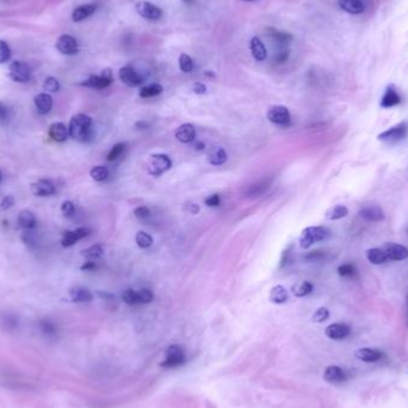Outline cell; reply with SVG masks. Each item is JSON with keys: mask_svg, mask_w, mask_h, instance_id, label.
Returning a JSON list of instances; mask_svg holds the SVG:
<instances>
[{"mask_svg": "<svg viewBox=\"0 0 408 408\" xmlns=\"http://www.w3.org/2000/svg\"><path fill=\"white\" fill-rule=\"evenodd\" d=\"M69 136L79 142H87L92 137V118L85 113H76L68 124Z\"/></svg>", "mask_w": 408, "mask_h": 408, "instance_id": "6da1fadb", "label": "cell"}, {"mask_svg": "<svg viewBox=\"0 0 408 408\" xmlns=\"http://www.w3.org/2000/svg\"><path fill=\"white\" fill-rule=\"evenodd\" d=\"M330 235L331 231L326 227H307L306 229H303L301 235H300V246L303 249H307L314 243L325 241L326 239H328Z\"/></svg>", "mask_w": 408, "mask_h": 408, "instance_id": "7a4b0ae2", "label": "cell"}, {"mask_svg": "<svg viewBox=\"0 0 408 408\" xmlns=\"http://www.w3.org/2000/svg\"><path fill=\"white\" fill-rule=\"evenodd\" d=\"M186 361L185 351L180 345H171L167 347L165 352V358L160 363V365L166 369H173L183 365Z\"/></svg>", "mask_w": 408, "mask_h": 408, "instance_id": "3957f363", "label": "cell"}, {"mask_svg": "<svg viewBox=\"0 0 408 408\" xmlns=\"http://www.w3.org/2000/svg\"><path fill=\"white\" fill-rule=\"evenodd\" d=\"M407 135L408 123L407 122H401V123L396 124V126H394L392 128L385 130L382 134H379L377 138L384 143L394 144L400 142V141L404 140Z\"/></svg>", "mask_w": 408, "mask_h": 408, "instance_id": "277c9868", "label": "cell"}, {"mask_svg": "<svg viewBox=\"0 0 408 408\" xmlns=\"http://www.w3.org/2000/svg\"><path fill=\"white\" fill-rule=\"evenodd\" d=\"M268 120L271 123L276 124L278 127L287 128L291 124V115L287 106L284 105H272L268 110Z\"/></svg>", "mask_w": 408, "mask_h": 408, "instance_id": "5b68a950", "label": "cell"}, {"mask_svg": "<svg viewBox=\"0 0 408 408\" xmlns=\"http://www.w3.org/2000/svg\"><path fill=\"white\" fill-rule=\"evenodd\" d=\"M172 166V160L166 154H153L148 160V173L159 177L169 171Z\"/></svg>", "mask_w": 408, "mask_h": 408, "instance_id": "8992f818", "label": "cell"}, {"mask_svg": "<svg viewBox=\"0 0 408 408\" xmlns=\"http://www.w3.org/2000/svg\"><path fill=\"white\" fill-rule=\"evenodd\" d=\"M112 70L110 68H106L99 75H90L86 80L81 83V85L95 90H103L109 87L112 84Z\"/></svg>", "mask_w": 408, "mask_h": 408, "instance_id": "52a82bcc", "label": "cell"}, {"mask_svg": "<svg viewBox=\"0 0 408 408\" xmlns=\"http://www.w3.org/2000/svg\"><path fill=\"white\" fill-rule=\"evenodd\" d=\"M8 76L16 83H27L30 80L31 76L29 65L22 61H13L8 66Z\"/></svg>", "mask_w": 408, "mask_h": 408, "instance_id": "ba28073f", "label": "cell"}, {"mask_svg": "<svg viewBox=\"0 0 408 408\" xmlns=\"http://www.w3.org/2000/svg\"><path fill=\"white\" fill-rule=\"evenodd\" d=\"M55 47L62 55H75L79 52L78 41L72 35H67V34H64L58 38Z\"/></svg>", "mask_w": 408, "mask_h": 408, "instance_id": "9c48e42d", "label": "cell"}, {"mask_svg": "<svg viewBox=\"0 0 408 408\" xmlns=\"http://www.w3.org/2000/svg\"><path fill=\"white\" fill-rule=\"evenodd\" d=\"M136 12L138 13L143 18L148 19V21H158L163 16V11L161 8L155 6L154 4L148 1H141L136 4Z\"/></svg>", "mask_w": 408, "mask_h": 408, "instance_id": "30bf717a", "label": "cell"}, {"mask_svg": "<svg viewBox=\"0 0 408 408\" xmlns=\"http://www.w3.org/2000/svg\"><path fill=\"white\" fill-rule=\"evenodd\" d=\"M118 76L122 80V83L126 84L127 86L136 87L142 84V78L132 66L122 67L118 72Z\"/></svg>", "mask_w": 408, "mask_h": 408, "instance_id": "8fae6325", "label": "cell"}, {"mask_svg": "<svg viewBox=\"0 0 408 408\" xmlns=\"http://www.w3.org/2000/svg\"><path fill=\"white\" fill-rule=\"evenodd\" d=\"M30 190L35 196L38 197L52 196L56 191L55 185L49 179H38L37 181H34L30 185Z\"/></svg>", "mask_w": 408, "mask_h": 408, "instance_id": "7c38bea8", "label": "cell"}, {"mask_svg": "<svg viewBox=\"0 0 408 408\" xmlns=\"http://www.w3.org/2000/svg\"><path fill=\"white\" fill-rule=\"evenodd\" d=\"M359 216L368 222H379L384 219V212L379 205L367 204L359 210Z\"/></svg>", "mask_w": 408, "mask_h": 408, "instance_id": "4fadbf2b", "label": "cell"}, {"mask_svg": "<svg viewBox=\"0 0 408 408\" xmlns=\"http://www.w3.org/2000/svg\"><path fill=\"white\" fill-rule=\"evenodd\" d=\"M91 231L89 228H86V227H80V228H76L75 231H67L64 234V238H62L61 245L64 247H70V246L76 243V241L89 237Z\"/></svg>", "mask_w": 408, "mask_h": 408, "instance_id": "5bb4252c", "label": "cell"}, {"mask_svg": "<svg viewBox=\"0 0 408 408\" xmlns=\"http://www.w3.org/2000/svg\"><path fill=\"white\" fill-rule=\"evenodd\" d=\"M382 248H383V251L385 252V254H387L388 259L389 260H396V262H400V260H405L408 258V248L405 247L404 245L389 242V243H385Z\"/></svg>", "mask_w": 408, "mask_h": 408, "instance_id": "9a60e30c", "label": "cell"}, {"mask_svg": "<svg viewBox=\"0 0 408 408\" xmlns=\"http://www.w3.org/2000/svg\"><path fill=\"white\" fill-rule=\"evenodd\" d=\"M48 135L56 142H65L69 136V132H68V127H66V124H64L62 122H55V123L49 126Z\"/></svg>", "mask_w": 408, "mask_h": 408, "instance_id": "2e32d148", "label": "cell"}, {"mask_svg": "<svg viewBox=\"0 0 408 408\" xmlns=\"http://www.w3.org/2000/svg\"><path fill=\"white\" fill-rule=\"evenodd\" d=\"M326 336L333 340H341L350 336L351 328L345 324H332L325 330Z\"/></svg>", "mask_w": 408, "mask_h": 408, "instance_id": "e0dca14e", "label": "cell"}, {"mask_svg": "<svg viewBox=\"0 0 408 408\" xmlns=\"http://www.w3.org/2000/svg\"><path fill=\"white\" fill-rule=\"evenodd\" d=\"M324 379L328 383H341L347 379L346 374L341 368L337 365H331L327 367L324 371Z\"/></svg>", "mask_w": 408, "mask_h": 408, "instance_id": "ac0fdd59", "label": "cell"}, {"mask_svg": "<svg viewBox=\"0 0 408 408\" xmlns=\"http://www.w3.org/2000/svg\"><path fill=\"white\" fill-rule=\"evenodd\" d=\"M175 138L181 143H190L196 138V128L191 123L181 124L175 132Z\"/></svg>", "mask_w": 408, "mask_h": 408, "instance_id": "d6986e66", "label": "cell"}, {"mask_svg": "<svg viewBox=\"0 0 408 408\" xmlns=\"http://www.w3.org/2000/svg\"><path fill=\"white\" fill-rule=\"evenodd\" d=\"M400 103H401V97H400V95H399L398 91H396L395 87H394L393 85L388 86L387 90H385L383 97H382L381 99V106L387 109V107H393V106L399 105Z\"/></svg>", "mask_w": 408, "mask_h": 408, "instance_id": "ffe728a7", "label": "cell"}, {"mask_svg": "<svg viewBox=\"0 0 408 408\" xmlns=\"http://www.w3.org/2000/svg\"><path fill=\"white\" fill-rule=\"evenodd\" d=\"M97 7H98L97 4L80 5V6H78L74 11H73V13H72L73 22L78 23V22L85 21V19L89 18L90 16H92L93 13L96 12Z\"/></svg>", "mask_w": 408, "mask_h": 408, "instance_id": "44dd1931", "label": "cell"}, {"mask_svg": "<svg viewBox=\"0 0 408 408\" xmlns=\"http://www.w3.org/2000/svg\"><path fill=\"white\" fill-rule=\"evenodd\" d=\"M35 106L41 115H47L53 107V98L49 93H39L35 97Z\"/></svg>", "mask_w": 408, "mask_h": 408, "instance_id": "7402d4cb", "label": "cell"}, {"mask_svg": "<svg viewBox=\"0 0 408 408\" xmlns=\"http://www.w3.org/2000/svg\"><path fill=\"white\" fill-rule=\"evenodd\" d=\"M339 6L350 15H361L365 10L362 0H339Z\"/></svg>", "mask_w": 408, "mask_h": 408, "instance_id": "603a6c76", "label": "cell"}, {"mask_svg": "<svg viewBox=\"0 0 408 408\" xmlns=\"http://www.w3.org/2000/svg\"><path fill=\"white\" fill-rule=\"evenodd\" d=\"M355 355L359 361L367 362V363L377 362L382 358V356H383L381 351L375 350V348H370V347L359 348V350L356 351Z\"/></svg>", "mask_w": 408, "mask_h": 408, "instance_id": "cb8c5ba5", "label": "cell"}, {"mask_svg": "<svg viewBox=\"0 0 408 408\" xmlns=\"http://www.w3.org/2000/svg\"><path fill=\"white\" fill-rule=\"evenodd\" d=\"M69 297L70 301L75 303H84L90 302L93 300V295L89 289L83 287H75L69 290Z\"/></svg>", "mask_w": 408, "mask_h": 408, "instance_id": "d4e9b609", "label": "cell"}, {"mask_svg": "<svg viewBox=\"0 0 408 408\" xmlns=\"http://www.w3.org/2000/svg\"><path fill=\"white\" fill-rule=\"evenodd\" d=\"M249 48H251V53L253 55V58L256 59L257 61H264L268 56V52H266V48L264 43L260 41L259 37L254 36L252 37L251 42H249Z\"/></svg>", "mask_w": 408, "mask_h": 408, "instance_id": "484cf974", "label": "cell"}, {"mask_svg": "<svg viewBox=\"0 0 408 408\" xmlns=\"http://www.w3.org/2000/svg\"><path fill=\"white\" fill-rule=\"evenodd\" d=\"M17 222H18V226L22 227L23 229H27V231H29V229L34 228V227L36 226L37 221H36V217H35V215H34L33 211L28 210V209H24V210H22L18 214V219H17Z\"/></svg>", "mask_w": 408, "mask_h": 408, "instance_id": "4316f807", "label": "cell"}, {"mask_svg": "<svg viewBox=\"0 0 408 408\" xmlns=\"http://www.w3.org/2000/svg\"><path fill=\"white\" fill-rule=\"evenodd\" d=\"M228 155H227L226 149L223 147H216V148L211 149L210 153L208 154V161L212 166H221L226 164Z\"/></svg>", "mask_w": 408, "mask_h": 408, "instance_id": "83f0119b", "label": "cell"}, {"mask_svg": "<svg viewBox=\"0 0 408 408\" xmlns=\"http://www.w3.org/2000/svg\"><path fill=\"white\" fill-rule=\"evenodd\" d=\"M368 260L374 265H383L388 262V257L383 251V248H370L367 251Z\"/></svg>", "mask_w": 408, "mask_h": 408, "instance_id": "f1b7e54d", "label": "cell"}, {"mask_svg": "<svg viewBox=\"0 0 408 408\" xmlns=\"http://www.w3.org/2000/svg\"><path fill=\"white\" fill-rule=\"evenodd\" d=\"M288 291L283 285H274L270 291V301L274 305H283L288 301Z\"/></svg>", "mask_w": 408, "mask_h": 408, "instance_id": "f546056e", "label": "cell"}, {"mask_svg": "<svg viewBox=\"0 0 408 408\" xmlns=\"http://www.w3.org/2000/svg\"><path fill=\"white\" fill-rule=\"evenodd\" d=\"M347 215H348V209L345 205H341V204L331 206V208L325 212L326 219L331 220V221L344 219V217H346Z\"/></svg>", "mask_w": 408, "mask_h": 408, "instance_id": "4dcf8cb0", "label": "cell"}, {"mask_svg": "<svg viewBox=\"0 0 408 408\" xmlns=\"http://www.w3.org/2000/svg\"><path fill=\"white\" fill-rule=\"evenodd\" d=\"M103 254H104L103 246L99 245V243H97V245L90 246L89 248L84 249V251L81 252V256H83L86 260H89V262H95V260L101 259Z\"/></svg>", "mask_w": 408, "mask_h": 408, "instance_id": "1f68e13d", "label": "cell"}, {"mask_svg": "<svg viewBox=\"0 0 408 408\" xmlns=\"http://www.w3.org/2000/svg\"><path fill=\"white\" fill-rule=\"evenodd\" d=\"M164 91V87L161 86L160 84H149L146 85V86L141 87L140 92H138V96L141 98H151L155 97V96H159Z\"/></svg>", "mask_w": 408, "mask_h": 408, "instance_id": "d6a6232c", "label": "cell"}, {"mask_svg": "<svg viewBox=\"0 0 408 408\" xmlns=\"http://www.w3.org/2000/svg\"><path fill=\"white\" fill-rule=\"evenodd\" d=\"M291 291L296 297H305L313 291V284L310 282L299 283V284L294 285Z\"/></svg>", "mask_w": 408, "mask_h": 408, "instance_id": "836d02e7", "label": "cell"}, {"mask_svg": "<svg viewBox=\"0 0 408 408\" xmlns=\"http://www.w3.org/2000/svg\"><path fill=\"white\" fill-rule=\"evenodd\" d=\"M135 241L140 248H148L153 245V238L146 232L140 231L136 234Z\"/></svg>", "mask_w": 408, "mask_h": 408, "instance_id": "e575fe53", "label": "cell"}, {"mask_svg": "<svg viewBox=\"0 0 408 408\" xmlns=\"http://www.w3.org/2000/svg\"><path fill=\"white\" fill-rule=\"evenodd\" d=\"M91 178L96 181H104L109 178V171L104 166H96L91 170Z\"/></svg>", "mask_w": 408, "mask_h": 408, "instance_id": "d590c367", "label": "cell"}, {"mask_svg": "<svg viewBox=\"0 0 408 408\" xmlns=\"http://www.w3.org/2000/svg\"><path fill=\"white\" fill-rule=\"evenodd\" d=\"M269 31H270L272 37L276 39L280 45H287L289 42L293 39V36L288 33H283V31H278L274 29H269Z\"/></svg>", "mask_w": 408, "mask_h": 408, "instance_id": "8d00e7d4", "label": "cell"}, {"mask_svg": "<svg viewBox=\"0 0 408 408\" xmlns=\"http://www.w3.org/2000/svg\"><path fill=\"white\" fill-rule=\"evenodd\" d=\"M179 68L181 72L184 73H190L194 69V61L190 58L188 54L183 53L180 54L179 56Z\"/></svg>", "mask_w": 408, "mask_h": 408, "instance_id": "74e56055", "label": "cell"}, {"mask_svg": "<svg viewBox=\"0 0 408 408\" xmlns=\"http://www.w3.org/2000/svg\"><path fill=\"white\" fill-rule=\"evenodd\" d=\"M122 300H123L124 303H127V305L129 306L138 305L137 293H136L135 290H133V289H127V290H124L123 293H122Z\"/></svg>", "mask_w": 408, "mask_h": 408, "instance_id": "f35d334b", "label": "cell"}, {"mask_svg": "<svg viewBox=\"0 0 408 408\" xmlns=\"http://www.w3.org/2000/svg\"><path fill=\"white\" fill-rule=\"evenodd\" d=\"M11 59V48L4 39H0V65L6 64Z\"/></svg>", "mask_w": 408, "mask_h": 408, "instance_id": "ab89813d", "label": "cell"}, {"mask_svg": "<svg viewBox=\"0 0 408 408\" xmlns=\"http://www.w3.org/2000/svg\"><path fill=\"white\" fill-rule=\"evenodd\" d=\"M43 89L47 91V92L55 93L60 90V83L56 78H53V76H48L43 83Z\"/></svg>", "mask_w": 408, "mask_h": 408, "instance_id": "60d3db41", "label": "cell"}, {"mask_svg": "<svg viewBox=\"0 0 408 408\" xmlns=\"http://www.w3.org/2000/svg\"><path fill=\"white\" fill-rule=\"evenodd\" d=\"M126 149V144L124 143H116L115 146L112 147L111 151L107 153L106 160L107 161H115L116 159H118L122 155V153Z\"/></svg>", "mask_w": 408, "mask_h": 408, "instance_id": "b9f144b4", "label": "cell"}, {"mask_svg": "<svg viewBox=\"0 0 408 408\" xmlns=\"http://www.w3.org/2000/svg\"><path fill=\"white\" fill-rule=\"evenodd\" d=\"M137 293V300H138V303H143V305H146V303H151L153 301V299H154V295L149 289H146V288H142L140 289V290L136 291Z\"/></svg>", "mask_w": 408, "mask_h": 408, "instance_id": "7bdbcfd3", "label": "cell"}, {"mask_svg": "<svg viewBox=\"0 0 408 408\" xmlns=\"http://www.w3.org/2000/svg\"><path fill=\"white\" fill-rule=\"evenodd\" d=\"M328 317H330V310H328L327 308L321 307V308H319V309L315 310V313H314L313 316H311V320H313V322L320 324V322L326 321Z\"/></svg>", "mask_w": 408, "mask_h": 408, "instance_id": "ee69618b", "label": "cell"}, {"mask_svg": "<svg viewBox=\"0 0 408 408\" xmlns=\"http://www.w3.org/2000/svg\"><path fill=\"white\" fill-rule=\"evenodd\" d=\"M338 273L341 277H353L356 274V268L352 264H344L338 268Z\"/></svg>", "mask_w": 408, "mask_h": 408, "instance_id": "f6af8a7d", "label": "cell"}, {"mask_svg": "<svg viewBox=\"0 0 408 408\" xmlns=\"http://www.w3.org/2000/svg\"><path fill=\"white\" fill-rule=\"evenodd\" d=\"M61 212L65 217H70L74 215L75 212V206L74 203L70 202V201H65L61 205Z\"/></svg>", "mask_w": 408, "mask_h": 408, "instance_id": "bcb514c9", "label": "cell"}, {"mask_svg": "<svg viewBox=\"0 0 408 408\" xmlns=\"http://www.w3.org/2000/svg\"><path fill=\"white\" fill-rule=\"evenodd\" d=\"M134 214H135V216L137 217V219L144 220V219H147V217H149V215H151V210H149L147 206L141 205V206H137V208L135 209Z\"/></svg>", "mask_w": 408, "mask_h": 408, "instance_id": "7dc6e473", "label": "cell"}, {"mask_svg": "<svg viewBox=\"0 0 408 408\" xmlns=\"http://www.w3.org/2000/svg\"><path fill=\"white\" fill-rule=\"evenodd\" d=\"M13 204H15V198L8 195V196H5L1 200V202H0V208H1L2 210H7V209L12 208Z\"/></svg>", "mask_w": 408, "mask_h": 408, "instance_id": "c3c4849f", "label": "cell"}, {"mask_svg": "<svg viewBox=\"0 0 408 408\" xmlns=\"http://www.w3.org/2000/svg\"><path fill=\"white\" fill-rule=\"evenodd\" d=\"M288 58H289V49L285 47V45H282L279 52L276 54V60L277 62H284L288 60Z\"/></svg>", "mask_w": 408, "mask_h": 408, "instance_id": "681fc988", "label": "cell"}, {"mask_svg": "<svg viewBox=\"0 0 408 408\" xmlns=\"http://www.w3.org/2000/svg\"><path fill=\"white\" fill-rule=\"evenodd\" d=\"M204 203H205L208 206H219L221 204V198L219 195H216V194L210 195V196L205 198Z\"/></svg>", "mask_w": 408, "mask_h": 408, "instance_id": "f907efd6", "label": "cell"}, {"mask_svg": "<svg viewBox=\"0 0 408 408\" xmlns=\"http://www.w3.org/2000/svg\"><path fill=\"white\" fill-rule=\"evenodd\" d=\"M192 90L197 95H204L206 92V86L202 83H195L194 86H192Z\"/></svg>", "mask_w": 408, "mask_h": 408, "instance_id": "816d5d0a", "label": "cell"}, {"mask_svg": "<svg viewBox=\"0 0 408 408\" xmlns=\"http://www.w3.org/2000/svg\"><path fill=\"white\" fill-rule=\"evenodd\" d=\"M7 118H8L7 107L4 105V103H1V102H0V123H1V122L7 121Z\"/></svg>", "mask_w": 408, "mask_h": 408, "instance_id": "f5cc1de1", "label": "cell"}, {"mask_svg": "<svg viewBox=\"0 0 408 408\" xmlns=\"http://www.w3.org/2000/svg\"><path fill=\"white\" fill-rule=\"evenodd\" d=\"M80 269L83 271H95L97 270V265H96L95 262H89V260H87Z\"/></svg>", "mask_w": 408, "mask_h": 408, "instance_id": "db71d44e", "label": "cell"}, {"mask_svg": "<svg viewBox=\"0 0 408 408\" xmlns=\"http://www.w3.org/2000/svg\"><path fill=\"white\" fill-rule=\"evenodd\" d=\"M41 326H42V328H43L44 332H47V333H54V332H55V327H54V326L50 324V322L42 321Z\"/></svg>", "mask_w": 408, "mask_h": 408, "instance_id": "11a10c76", "label": "cell"}, {"mask_svg": "<svg viewBox=\"0 0 408 408\" xmlns=\"http://www.w3.org/2000/svg\"><path fill=\"white\" fill-rule=\"evenodd\" d=\"M289 253H290V252H289V248L285 249V251L283 252L282 258H280V268H284L285 264H287V263H288V260H289Z\"/></svg>", "mask_w": 408, "mask_h": 408, "instance_id": "9f6ffc18", "label": "cell"}, {"mask_svg": "<svg viewBox=\"0 0 408 408\" xmlns=\"http://www.w3.org/2000/svg\"><path fill=\"white\" fill-rule=\"evenodd\" d=\"M321 256H322V254L320 253V252L314 251V252H311L310 254H308V256L306 258H307L308 260H317V259H320V258H321Z\"/></svg>", "mask_w": 408, "mask_h": 408, "instance_id": "6f0895ef", "label": "cell"}, {"mask_svg": "<svg viewBox=\"0 0 408 408\" xmlns=\"http://www.w3.org/2000/svg\"><path fill=\"white\" fill-rule=\"evenodd\" d=\"M98 295L101 297H103L104 300H109V299H115V296L111 294H106V293H102V291H98Z\"/></svg>", "mask_w": 408, "mask_h": 408, "instance_id": "680465c9", "label": "cell"}, {"mask_svg": "<svg viewBox=\"0 0 408 408\" xmlns=\"http://www.w3.org/2000/svg\"><path fill=\"white\" fill-rule=\"evenodd\" d=\"M198 211H200V206H198L196 203L192 204L191 208H190V212H191V214H195V215H196Z\"/></svg>", "mask_w": 408, "mask_h": 408, "instance_id": "91938a15", "label": "cell"}, {"mask_svg": "<svg viewBox=\"0 0 408 408\" xmlns=\"http://www.w3.org/2000/svg\"><path fill=\"white\" fill-rule=\"evenodd\" d=\"M195 148L198 149V151H203L205 148V143L203 142H195Z\"/></svg>", "mask_w": 408, "mask_h": 408, "instance_id": "94428289", "label": "cell"}, {"mask_svg": "<svg viewBox=\"0 0 408 408\" xmlns=\"http://www.w3.org/2000/svg\"><path fill=\"white\" fill-rule=\"evenodd\" d=\"M136 127H137L138 129H144L148 127V124H146L144 122H137V123H136Z\"/></svg>", "mask_w": 408, "mask_h": 408, "instance_id": "6125c7cd", "label": "cell"}, {"mask_svg": "<svg viewBox=\"0 0 408 408\" xmlns=\"http://www.w3.org/2000/svg\"><path fill=\"white\" fill-rule=\"evenodd\" d=\"M205 74L208 76H210V78H214V76H215L214 73H211V72H205Z\"/></svg>", "mask_w": 408, "mask_h": 408, "instance_id": "be15d7a7", "label": "cell"}, {"mask_svg": "<svg viewBox=\"0 0 408 408\" xmlns=\"http://www.w3.org/2000/svg\"><path fill=\"white\" fill-rule=\"evenodd\" d=\"M181 1L186 2V4H190V2H192V1H194V0H181Z\"/></svg>", "mask_w": 408, "mask_h": 408, "instance_id": "e7e4bbea", "label": "cell"}, {"mask_svg": "<svg viewBox=\"0 0 408 408\" xmlns=\"http://www.w3.org/2000/svg\"><path fill=\"white\" fill-rule=\"evenodd\" d=\"M0 183H1V172H0Z\"/></svg>", "mask_w": 408, "mask_h": 408, "instance_id": "03108f58", "label": "cell"}, {"mask_svg": "<svg viewBox=\"0 0 408 408\" xmlns=\"http://www.w3.org/2000/svg\"><path fill=\"white\" fill-rule=\"evenodd\" d=\"M243 1H253V0H243Z\"/></svg>", "mask_w": 408, "mask_h": 408, "instance_id": "003e7915", "label": "cell"}]
</instances>
